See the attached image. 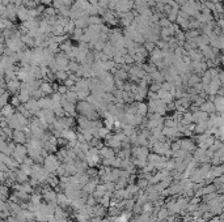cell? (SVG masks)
Instances as JSON below:
<instances>
[{
    "mask_svg": "<svg viewBox=\"0 0 224 222\" xmlns=\"http://www.w3.org/2000/svg\"><path fill=\"white\" fill-rule=\"evenodd\" d=\"M101 154H102V156H104L105 158H113V157H114L113 150H112V149H109V148H104V149H101Z\"/></svg>",
    "mask_w": 224,
    "mask_h": 222,
    "instance_id": "5",
    "label": "cell"
},
{
    "mask_svg": "<svg viewBox=\"0 0 224 222\" xmlns=\"http://www.w3.org/2000/svg\"><path fill=\"white\" fill-rule=\"evenodd\" d=\"M191 2H195V3H199L200 0H191Z\"/></svg>",
    "mask_w": 224,
    "mask_h": 222,
    "instance_id": "10",
    "label": "cell"
},
{
    "mask_svg": "<svg viewBox=\"0 0 224 222\" xmlns=\"http://www.w3.org/2000/svg\"><path fill=\"white\" fill-rule=\"evenodd\" d=\"M208 2H210V3H214V4H216V3H219L220 0H208Z\"/></svg>",
    "mask_w": 224,
    "mask_h": 222,
    "instance_id": "9",
    "label": "cell"
},
{
    "mask_svg": "<svg viewBox=\"0 0 224 222\" xmlns=\"http://www.w3.org/2000/svg\"><path fill=\"white\" fill-rule=\"evenodd\" d=\"M104 21H106V22H109L110 25H113V24H115L117 22V18H115V16H114L112 12H105L104 13Z\"/></svg>",
    "mask_w": 224,
    "mask_h": 222,
    "instance_id": "2",
    "label": "cell"
},
{
    "mask_svg": "<svg viewBox=\"0 0 224 222\" xmlns=\"http://www.w3.org/2000/svg\"><path fill=\"white\" fill-rule=\"evenodd\" d=\"M102 20L98 16H89L88 17V25H100Z\"/></svg>",
    "mask_w": 224,
    "mask_h": 222,
    "instance_id": "3",
    "label": "cell"
},
{
    "mask_svg": "<svg viewBox=\"0 0 224 222\" xmlns=\"http://www.w3.org/2000/svg\"><path fill=\"white\" fill-rule=\"evenodd\" d=\"M41 90L42 93H46V94H50V93H53V88H51V85L50 84H42L41 86Z\"/></svg>",
    "mask_w": 224,
    "mask_h": 222,
    "instance_id": "6",
    "label": "cell"
},
{
    "mask_svg": "<svg viewBox=\"0 0 224 222\" xmlns=\"http://www.w3.org/2000/svg\"><path fill=\"white\" fill-rule=\"evenodd\" d=\"M72 35L76 39H80L81 35H83V29H79V27H75V30L72 31Z\"/></svg>",
    "mask_w": 224,
    "mask_h": 222,
    "instance_id": "8",
    "label": "cell"
},
{
    "mask_svg": "<svg viewBox=\"0 0 224 222\" xmlns=\"http://www.w3.org/2000/svg\"><path fill=\"white\" fill-rule=\"evenodd\" d=\"M187 82H189V85L194 88L195 85H198L199 82H200V80H199V76H198V75H193V76H190V77H189V81H187Z\"/></svg>",
    "mask_w": 224,
    "mask_h": 222,
    "instance_id": "4",
    "label": "cell"
},
{
    "mask_svg": "<svg viewBox=\"0 0 224 222\" xmlns=\"http://www.w3.org/2000/svg\"><path fill=\"white\" fill-rule=\"evenodd\" d=\"M161 123H163V118L160 116V115H152L151 119H149V123H148V127L149 128H160L161 127Z\"/></svg>",
    "mask_w": 224,
    "mask_h": 222,
    "instance_id": "1",
    "label": "cell"
},
{
    "mask_svg": "<svg viewBox=\"0 0 224 222\" xmlns=\"http://www.w3.org/2000/svg\"><path fill=\"white\" fill-rule=\"evenodd\" d=\"M159 25L161 26V29H164V27L170 26V21H169L168 18H165V17H161V20L159 21Z\"/></svg>",
    "mask_w": 224,
    "mask_h": 222,
    "instance_id": "7",
    "label": "cell"
}]
</instances>
